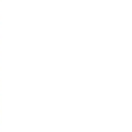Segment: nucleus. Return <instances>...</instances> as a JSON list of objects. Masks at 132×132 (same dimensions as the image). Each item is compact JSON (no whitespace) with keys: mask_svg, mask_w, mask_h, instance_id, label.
Returning <instances> with one entry per match:
<instances>
[]
</instances>
